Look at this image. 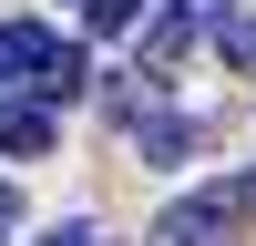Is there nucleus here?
<instances>
[{
	"label": "nucleus",
	"instance_id": "f257e3e1",
	"mask_svg": "<svg viewBox=\"0 0 256 246\" xmlns=\"http://www.w3.org/2000/svg\"><path fill=\"white\" fill-rule=\"evenodd\" d=\"M0 82H31L41 102H72L92 72H82V52H72V41H52L41 20H0Z\"/></svg>",
	"mask_w": 256,
	"mask_h": 246
},
{
	"label": "nucleus",
	"instance_id": "f03ea898",
	"mask_svg": "<svg viewBox=\"0 0 256 246\" xmlns=\"http://www.w3.org/2000/svg\"><path fill=\"white\" fill-rule=\"evenodd\" d=\"M246 216V184H195L184 205H164L154 216V246H226Z\"/></svg>",
	"mask_w": 256,
	"mask_h": 246
},
{
	"label": "nucleus",
	"instance_id": "7ed1b4c3",
	"mask_svg": "<svg viewBox=\"0 0 256 246\" xmlns=\"http://www.w3.org/2000/svg\"><path fill=\"white\" fill-rule=\"evenodd\" d=\"M52 134H62V123H52V102H41V92H0V154H10V164L52 154Z\"/></svg>",
	"mask_w": 256,
	"mask_h": 246
},
{
	"label": "nucleus",
	"instance_id": "20e7f679",
	"mask_svg": "<svg viewBox=\"0 0 256 246\" xmlns=\"http://www.w3.org/2000/svg\"><path fill=\"white\" fill-rule=\"evenodd\" d=\"M184 52H195V10L174 0V10H154V31H144V62H154V72H174Z\"/></svg>",
	"mask_w": 256,
	"mask_h": 246
},
{
	"label": "nucleus",
	"instance_id": "39448f33",
	"mask_svg": "<svg viewBox=\"0 0 256 246\" xmlns=\"http://www.w3.org/2000/svg\"><path fill=\"white\" fill-rule=\"evenodd\" d=\"M184 144H195V123H174V113H154V123H144V154H164V164H174Z\"/></svg>",
	"mask_w": 256,
	"mask_h": 246
},
{
	"label": "nucleus",
	"instance_id": "423d86ee",
	"mask_svg": "<svg viewBox=\"0 0 256 246\" xmlns=\"http://www.w3.org/2000/svg\"><path fill=\"white\" fill-rule=\"evenodd\" d=\"M82 20H92V31H134L144 0H82Z\"/></svg>",
	"mask_w": 256,
	"mask_h": 246
},
{
	"label": "nucleus",
	"instance_id": "0eeeda50",
	"mask_svg": "<svg viewBox=\"0 0 256 246\" xmlns=\"http://www.w3.org/2000/svg\"><path fill=\"white\" fill-rule=\"evenodd\" d=\"M216 41H226V62H236V72H256V20H226Z\"/></svg>",
	"mask_w": 256,
	"mask_h": 246
},
{
	"label": "nucleus",
	"instance_id": "6e6552de",
	"mask_svg": "<svg viewBox=\"0 0 256 246\" xmlns=\"http://www.w3.org/2000/svg\"><path fill=\"white\" fill-rule=\"evenodd\" d=\"M10 226H20V195H10V184H0V246H10Z\"/></svg>",
	"mask_w": 256,
	"mask_h": 246
},
{
	"label": "nucleus",
	"instance_id": "1a4fd4ad",
	"mask_svg": "<svg viewBox=\"0 0 256 246\" xmlns=\"http://www.w3.org/2000/svg\"><path fill=\"white\" fill-rule=\"evenodd\" d=\"M52 246H92V236H52Z\"/></svg>",
	"mask_w": 256,
	"mask_h": 246
},
{
	"label": "nucleus",
	"instance_id": "9d476101",
	"mask_svg": "<svg viewBox=\"0 0 256 246\" xmlns=\"http://www.w3.org/2000/svg\"><path fill=\"white\" fill-rule=\"evenodd\" d=\"M246 205H256V174H246Z\"/></svg>",
	"mask_w": 256,
	"mask_h": 246
}]
</instances>
